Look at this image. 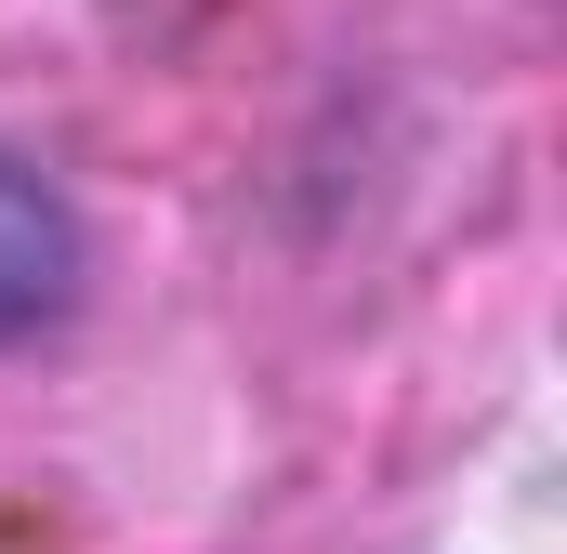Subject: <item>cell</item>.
I'll list each match as a JSON object with an SVG mask.
<instances>
[{
    "mask_svg": "<svg viewBox=\"0 0 567 554\" xmlns=\"http://www.w3.org/2000/svg\"><path fill=\"white\" fill-rule=\"evenodd\" d=\"M66 290H80V225H66V198H53L27 158H0V343L40 330Z\"/></svg>",
    "mask_w": 567,
    "mask_h": 554,
    "instance_id": "1",
    "label": "cell"
}]
</instances>
